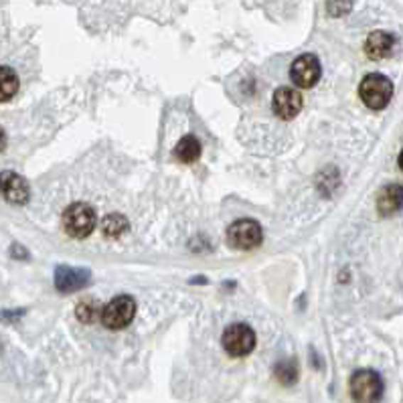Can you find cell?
I'll list each match as a JSON object with an SVG mask.
<instances>
[{"mask_svg": "<svg viewBox=\"0 0 403 403\" xmlns=\"http://www.w3.org/2000/svg\"><path fill=\"white\" fill-rule=\"evenodd\" d=\"M272 106H274V112L278 118L292 120L302 109V95L292 87H278L274 94V100H272Z\"/></svg>", "mask_w": 403, "mask_h": 403, "instance_id": "30bf717a", "label": "cell"}, {"mask_svg": "<svg viewBox=\"0 0 403 403\" xmlns=\"http://www.w3.org/2000/svg\"><path fill=\"white\" fill-rule=\"evenodd\" d=\"M4 146H6V134H4V130L0 128V152L4 150Z\"/></svg>", "mask_w": 403, "mask_h": 403, "instance_id": "d6986e66", "label": "cell"}, {"mask_svg": "<svg viewBox=\"0 0 403 403\" xmlns=\"http://www.w3.org/2000/svg\"><path fill=\"white\" fill-rule=\"evenodd\" d=\"M95 211L85 203H73L63 211V229L75 240H85L95 229Z\"/></svg>", "mask_w": 403, "mask_h": 403, "instance_id": "3957f363", "label": "cell"}, {"mask_svg": "<svg viewBox=\"0 0 403 403\" xmlns=\"http://www.w3.org/2000/svg\"><path fill=\"white\" fill-rule=\"evenodd\" d=\"M75 316L83 324H94L102 316V308L95 300H81L77 308H75Z\"/></svg>", "mask_w": 403, "mask_h": 403, "instance_id": "9a60e30c", "label": "cell"}, {"mask_svg": "<svg viewBox=\"0 0 403 403\" xmlns=\"http://www.w3.org/2000/svg\"><path fill=\"white\" fill-rule=\"evenodd\" d=\"M264 240L262 225L254 219H240L227 229V242L233 249H256Z\"/></svg>", "mask_w": 403, "mask_h": 403, "instance_id": "8992f818", "label": "cell"}, {"mask_svg": "<svg viewBox=\"0 0 403 403\" xmlns=\"http://www.w3.org/2000/svg\"><path fill=\"white\" fill-rule=\"evenodd\" d=\"M223 349L229 357H247L256 349V333L243 323L229 324L223 333Z\"/></svg>", "mask_w": 403, "mask_h": 403, "instance_id": "5b68a950", "label": "cell"}, {"mask_svg": "<svg viewBox=\"0 0 403 403\" xmlns=\"http://www.w3.org/2000/svg\"><path fill=\"white\" fill-rule=\"evenodd\" d=\"M353 9V0H326V11L331 16H345Z\"/></svg>", "mask_w": 403, "mask_h": 403, "instance_id": "ac0fdd59", "label": "cell"}, {"mask_svg": "<svg viewBox=\"0 0 403 403\" xmlns=\"http://www.w3.org/2000/svg\"><path fill=\"white\" fill-rule=\"evenodd\" d=\"M359 95L363 100V104L371 109H383L389 106L391 97H393V83L389 77L381 75V73H371L367 75L361 85H359Z\"/></svg>", "mask_w": 403, "mask_h": 403, "instance_id": "7a4b0ae2", "label": "cell"}, {"mask_svg": "<svg viewBox=\"0 0 403 403\" xmlns=\"http://www.w3.org/2000/svg\"><path fill=\"white\" fill-rule=\"evenodd\" d=\"M393 47H395V37L387 31H373L365 41V53L375 61L389 57L393 53Z\"/></svg>", "mask_w": 403, "mask_h": 403, "instance_id": "8fae6325", "label": "cell"}, {"mask_svg": "<svg viewBox=\"0 0 403 403\" xmlns=\"http://www.w3.org/2000/svg\"><path fill=\"white\" fill-rule=\"evenodd\" d=\"M350 397L357 403H379L383 397V379L373 369H359L350 375Z\"/></svg>", "mask_w": 403, "mask_h": 403, "instance_id": "6da1fadb", "label": "cell"}, {"mask_svg": "<svg viewBox=\"0 0 403 403\" xmlns=\"http://www.w3.org/2000/svg\"><path fill=\"white\" fill-rule=\"evenodd\" d=\"M92 282V274L85 268H69V266H59L55 269V288L63 294L75 292L85 288Z\"/></svg>", "mask_w": 403, "mask_h": 403, "instance_id": "9c48e42d", "label": "cell"}, {"mask_svg": "<svg viewBox=\"0 0 403 403\" xmlns=\"http://www.w3.org/2000/svg\"><path fill=\"white\" fill-rule=\"evenodd\" d=\"M397 164H399V168H402V171H403V150H402V152H399V158H397Z\"/></svg>", "mask_w": 403, "mask_h": 403, "instance_id": "ffe728a7", "label": "cell"}, {"mask_svg": "<svg viewBox=\"0 0 403 403\" xmlns=\"http://www.w3.org/2000/svg\"><path fill=\"white\" fill-rule=\"evenodd\" d=\"M276 379L282 383V385H294L298 381V369H296L294 361H282V363L276 365L274 369Z\"/></svg>", "mask_w": 403, "mask_h": 403, "instance_id": "e0dca14e", "label": "cell"}, {"mask_svg": "<svg viewBox=\"0 0 403 403\" xmlns=\"http://www.w3.org/2000/svg\"><path fill=\"white\" fill-rule=\"evenodd\" d=\"M403 209V187L402 185H387L377 197V211L381 217H391Z\"/></svg>", "mask_w": 403, "mask_h": 403, "instance_id": "7c38bea8", "label": "cell"}, {"mask_svg": "<svg viewBox=\"0 0 403 403\" xmlns=\"http://www.w3.org/2000/svg\"><path fill=\"white\" fill-rule=\"evenodd\" d=\"M321 73H323L321 61H318L316 55L312 53L296 57L292 68H290V77L296 83V87H300V90L316 85L321 80Z\"/></svg>", "mask_w": 403, "mask_h": 403, "instance_id": "52a82bcc", "label": "cell"}, {"mask_svg": "<svg viewBox=\"0 0 403 403\" xmlns=\"http://www.w3.org/2000/svg\"><path fill=\"white\" fill-rule=\"evenodd\" d=\"M0 193L6 201L13 203V205H25L31 197V188H28L27 181L13 171L0 173Z\"/></svg>", "mask_w": 403, "mask_h": 403, "instance_id": "ba28073f", "label": "cell"}, {"mask_svg": "<svg viewBox=\"0 0 403 403\" xmlns=\"http://www.w3.org/2000/svg\"><path fill=\"white\" fill-rule=\"evenodd\" d=\"M102 229H104V233L108 237H120L122 233L128 229V221L120 213H112V215H108L102 221Z\"/></svg>", "mask_w": 403, "mask_h": 403, "instance_id": "2e32d148", "label": "cell"}, {"mask_svg": "<svg viewBox=\"0 0 403 403\" xmlns=\"http://www.w3.org/2000/svg\"><path fill=\"white\" fill-rule=\"evenodd\" d=\"M16 92H18L16 73L11 68H6V65H0V102L13 100Z\"/></svg>", "mask_w": 403, "mask_h": 403, "instance_id": "5bb4252c", "label": "cell"}, {"mask_svg": "<svg viewBox=\"0 0 403 403\" xmlns=\"http://www.w3.org/2000/svg\"><path fill=\"white\" fill-rule=\"evenodd\" d=\"M175 156L176 161L185 162V164L199 161V156H201V142L195 136H183L175 148Z\"/></svg>", "mask_w": 403, "mask_h": 403, "instance_id": "4fadbf2b", "label": "cell"}, {"mask_svg": "<svg viewBox=\"0 0 403 403\" xmlns=\"http://www.w3.org/2000/svg\"><path fill=\"white\" fill-rule=\"evenodd\" d=\"M136 302L132 296H116L108 302L106 308H102V323L109 331H122L134 321Z\"/></svg>", "mask_w": 403, "mask_h": 403, "instance_id": "277c9868", "label": "cell"}]
</instances>
